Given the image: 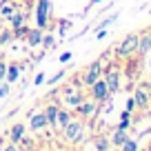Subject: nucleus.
I'll return each mask as SVG.
<instances>
[{
    "mask_svg": "<svg viewBox=\"0 0 151 151\" xmlns=\"http://www.w3.org/2000/svg\"><path fill=\"white\" fill-rule=\"evenodd\" d=\"M138 38H140V33H127V36L118 42V47H116V56H118L120 60H124V58H129L131 53H136Z\"/></svg>",
    "mask_w": 151,
    "mask_h": 151,
    "instance_id": "1",
    "label": "nucleus"
},
{
    "mask_svg": "<svg viewBox=\"0 0 151 151\" xmlns=\"http://www.w3.org/2000/svg\"><path fill=\"white\" fill-rule=\"evenodd\" d=\"M24 40H27L29 47H40V42H42V29H27V33H24Z\"/></svg>",
    "mask_w": 151,
    "mask_h": 151,
    "instance_id": "12",
    "label": "nucleus"
},
{
    "mask_svg": "<svg viewBox=\"0 0 151 151\" xmlns=\"http://www.w3.org/2000/svg\"><path fill=\"white\" fill-rule=\"evenodd\" d=\"M138 142H140L138 138H129V140L120 147V151H140V145H138Z\"/></svg>",
    "mask_w": 151,
    "mask_h": 151,
    "instance_id": "22",
    "label": "nucleus"
},
{
    "mask_svg": "<svg viewBox=\"0 0 151 151\" xmlns=\"http://www.w3.org/2000/svg\"><path fill=\"white\" fill-rule=\"evenodd\" d=\"M40 45H42L45 49H51L53 45H56V38H53L51 33H49V36H42V42H40Z\"/></svg>",
    "mask_w": 151,
    "mask_h": 151,
    "instance_id": "25",
    "label": "nucleus"
},
{
    "mask_svg": "<svg viewBox=\"0 0 151 151\" xmlns=\"http://www.w3.org/2000/svg\"><path fill=\"white\" fill-rule=\"evenodd\" d=\"M98 2H100V0H89V5H98Z\"/></svg>",
    "mask_w": 151,
    "mask_h": 151,
    "instance_id": "32",
    "label": "nucleus"
},
{
    "mask_svg": "<svg viewBox=\"0 0 151 151\" xmlns=\"http://www.w3.org/2000/svg\"><path fill=\"white\" fill-rule=\"evenodd\" d=\"M98 78H102V58H100V60H93L85 69V73L80 76V85L82 87H91Z\"/></svg>",
    "mask_w": 151,
    "mask_h": 151,
    "instance_id": "3",
    "label": "nucleus"
},
{
    "mask_svg": "<svg viewBox=\"0 0 151 151\" xmlns=\"http://www.w3.org/2000/svg\"><path fill=\"white\" fill-rule=\"evenodd\" d=\"M2 151H20V147L16 145V142H9V145H7L5 149H2Z\"/></svg>",
    "mask_w": 151,
    "mask_h": 151,
    "instance_id": "30",
    "label": "nucleus"
},
{
    "mask_svg": "<svg viewBox=\"0 0 151 151\" xmlns=\"http://www.w3.org/2000/svg\"><path fill=\"white\" fill-rule=\"evenodd\" d=\"M133 100H136V107L138 109H149V104H151V91L147 89L145 85H140L136 91H133Z\"/></svg>",
    "mask_w": 151,
    "mask_h": 151,
    "instance_id": "8",
    "label": "nucleus"
},
{
    "mask_svg": "<svg viewBox=\"0 0 151 151\" xmlns=\"http://www.w3.org/2000/svg\"><path fill=\"white\" fill-rule=\"evenodd\" d=\"M102 80L107 82L109 93H118V89H120V71L118 69H107L102 73Z\"/></svg>",
    "mask_w": 151,
    "mask_h": 151,
    "instance_id": "7",
    "label": "nucleus"
},
{
    "mask_svg": "<svg viewBox=\"0 0 151 151\" xmlns=\"http://www.w3.org/2000/svg\"><path fill=\"white\" fill-rule=\"evenodd\" d=\"M24 133H27V127H24L22 122H16L14 127L9 129V142H16V145H20L24 138Z\"/></svg>",
    "mask_w": 151,
    "mask_h": 151,
    "instance_id": "13",
    "label": "nucleus"
},
{
    "mask_svg": "<svg viewBox=\"0 0 151 151\" xmlns=\"http://www.w3.org/2000/svg\"><path fill=\"white\" fill-rule=\"evenodd\" d=\"M42 82H45V73H38L36 78H33V85H36V87H38V85H42Z\"/></svg>",
    "mask_w": 151,
    "mask_h": 151,
    "instance_id": "31",
    "label": "nucleus"
},
{
    "mask_svg": "<svg viewBox=\"0 0 151 151\" xmlns=\"http://www.w3.org/2000/svg\"><path fill=\"white\" fill-rule=\"evenodd\" d=\"M116 20H118V14H111L109 18H104L102 22H98V24H96V27H93V31H102V29H107L109 24H113Z\"/></svg>",
    "mask_w": 151,
    "mask_h": 151,
    "instance_id": "21",
    "label": "nucleus"
},
{
    "mask_svg": "<svg viewBox=\"0 0 151 151\" xmlns=\"http://www.w3.org/2000/svg\"><path fill=\"white\" fill-rule=\"evenodd\" d=\"M0 47H2V45H0Z\"/></svg>",
    "mask_w": 151,
    "mask_h": 151,
    "instance_id": "34",
    "label": "nucleus"
},
{
    "mask_svg": "<svg viewBox=\"0 0 151 151\" xmlns=\"http://www.w3.org/2000/svg\"><path fill=\"white\" fill-rule=\"evenodd\" d=\"M5 73H7V62H5V60H0V82L5 80Z\"/></svg>",
    "mask_w": 151,
    "mask_h": 151,
    "instance_id": "29",
    "label": "nucleus"
},
{
    "mask_svg": "<svg viewBox=\"0 0 151 151\" xmlns=\"http://www.w3.org/2000/svg\"><path fill=\"white\" fill-rule=\"evenodd\" d=\"M71 118H73V111H71V109H58V129H62Z\"/></svg>",
    "mask_w": 151,
    "mask_h": 151,
    "instance_id": "19",
    "label": "nucleus"
},
{
    "mask_svg": "<svg viewBox=\"0 0 151 151\" xmlns=\"http://www.w3.org/2000/svg\"><path fill=\"white\" fill-rule=\"evenodd\" d=\"M11 93V85L9 82H0V100H5Z\"/></svg>",
    "mask_w": 151,
    "mask_h": 151,
    "instance_id": "24",
    "label": "nucleus"
},
{
    "mask_svg": "<svg viewBox=\"0 0 151 151\" xmlns=\"http://www.w3.org/2000/svg\"><path fill=\"white\" fill-rule=\"evenodd\" d=\"M20 80V65L18 62H11V65H7V73H5V82H9V85H14V82Z\"/></svg>",
    "mask_w": 151,
    "mask_h": 151,
    "instance_id": "17",
    "label": "nucleus"
},
{
    "mask_svg": "<svg viewBox=\"0 0 151 151\" xmlns=\"http://www.w3.org/2000/svg\"><path fill=\"white\" fill-rule=\"evenodd\" d=\"M11 38H14V31H2L0 33V45H7Z\"/></svg>",
    "mask_w": 151,
    "mask_h": 151,
    "instance_id": "26",
    "label": "nucleus"
},
{
    "mask_svg": "<svg viewBox=\"0 0 151 151\" xmlns=\"http://www.w3.org/2000/svg\"><path fill=\"white\" fill-rule=\"evenodd\" d=\"M82 100H87V96L82 93L80 89H71L67 96H62V102L67 104V109H76L78 104L82 102Z\"/></svg>",
    "mask_w": 151,
    "mask_h": 151,
    "instance_id": "10",
    "label": "nucleus"
},
{
    "mask_svg": "<svg viewBox=\"0 0 151 151\" xmlns=\"http://www.w3.org/2000/svg\"><path fill=\"white\" fill-rule=\"evenodd\" d=\"M91 142H93V147H96L98 151H107L109 145H111V138H109V136H96Z\"/></svg>",
    "mask_w": 151,
    "mask_h": 151,
    "instance_id": "20",
    "label": "nucleus"
},
{
    "mask_svg": "<svg viewBox=\"0 0 151 151\" xmlns=\"http://www.w3.org/2000/svg\"><path fill=\"white\" fill-rule=\"evenodd\" d=\"M145 151H151V145H149V147H147V149H145Z\"/></svg>",
    "mask_w": 151,
    "mask_h": 151,
    "instance_id": "33",
    "label": "nucleus"
},
{
    "mask_svg": "<svg viewBox=\"0 0 151 151\" xmlns=\"http://www.w3.org/2000/svg\"><path fill=\"white\" fill-rule=\"evenodd\" d=\"M129 138H131V136H129V131H127V129H118V127H116V131L111 133V145L120 149V147H122L124 142L129 140Z\"/></svg>",
    "mask_w": 151,
    "mask_h": 151,
    "instance_id": "16",
    "label": "nucleus"
},
{
    "mask_svg": "<svg viewBox=\"0 0 151 151\" xmlns=\"http://www.w3.org/2000/svg\"><path fill=\"white\" fill-rule=\"evenodd\" d=\"M58 104H47V107H45V116H47V122H49V127L51 129H58Z\"/></svg>",
    "mask_w": 151,
    "mask_h": 151,
    "instance_id": "14",
    "label": "nucleus"
},
{
    "mask_svg": "<svg viewBox=\"0 0 151 151\" xmlns=\"http://www.w3.org/2000/svg\"><path fill=\"white\" fill-rule=\"evenodd\" d=\"M49 122H47V116H45V111H38V113H31V118H29V129H31L33 133L42 131V129H47Z\"/></svg>",
    "mask_w": 151,
    "mask_h": 151,
    "instance_id": "9",
    "label": "nucleus"
},
{
    "mask_svg": "<svg viewBox=\"0 0 151 151\" xmlns=\"http://www.w3.org/2000/svg\"><path fill=\"white\" fill-rule=\"evenodd\" d=\"M76 113H78L80 118H85V120L96 118V113H98V102H96V100H91V98L82 100V102L76 107Z\"/></svg>",
    "mask_w": 151,
    "mask_h": 151,
    "instance_id": "6",
    "label": "nucleus"
},
{
    "mask_svg": "<svg viewBox=\"0 0 151 151\" xmlns=\"http://www.w3.org/2000/svg\"><path fill=\"white\" fill-rule=\"evenodd\" d=\"M65 73H67V69H60V71H58L56 76H53V78H49V80H47V85H49V87H53L56 82H60L62 78H65Z\"/></svg>",
    "mask_w": 151,
    "mask_h": 151,
    "instance_id": "23",
    "label": "nucleus"
},
{
    "mask_svg": "<svg viewBox=\"0 0 151 151\" xmlns=\"http://www.w3.org/2000/svg\"><path fill=\"white\" fill-rule=\"evenodd\" d=\"M49 9H51V0H36V9H33V20H36V27H38V29H47Z\"/></svg>",
    "mask_w": 151,
    "mask_h": 151,
    "instance_id": "4",
    "label": "nucleus"
},
{
    "mask_svg": "<svg viewBox=\"0 0 151 151\" xmlns=\"http://www.w3.org/2000/svg\"><path fill=\"white\" fill-rule=\"evenodd\" d=\"M27 18H29V9H16V14L11 16V27H14V31L20 29V27H24Z\"/></svg>",
    "mask_w": 151,
    "mask_h": 151,
    "instance_id": "15",
    "label": "nucleus"
},
{
    "mask_svg": "<svg viewBox=\"0 0 151 151\" xmlns=\"http://www.w3.org/2000/svg\"><path fill=\"white\" fill-rule=\"evenodd\" d=\"M71 56H73V53H71V51H65V53H62L60 58H58V62H60V65H67V62L71 60Z\"/></svg>",
    "mask_w": 151,
    "mask_h": 151,
    "instance_id": "28",
    "label": "nucleus"
},
{
    "mask_svg": "<svg viewBox=\"0 0 151 151\" xmlns=\"http://www.w3.org/2000/svg\"><path fill=\"white\" fill-rule=\"evenodd\" d=\"M124 109L133 113V109H136V100H133V96H127V102H124Z\"/></svg>",
    "mask_w": 151,
    "mask_h": 151,
    "instance_id": "27",
    "label": "nucleus"
},
{
    "mask_svg": "<svg viewBox=\"0 0 151 151\" xmlns=\"http://www.w3.org/2000/svg\"><path fill=\"white\" fill-rule=\"evenodd\" d=\"M87 89H89V98H91V100H96L98 104L107 102L109 96H111V93H109V89H107V82H104L102 78H98V80H96L91 87H87Z\"/></svg>",
    "mask_w": 151,
    "mask_h": 151,
    "instance_id": "5",
    "label": "nucleus"
},
{
    "mask_svg": "<svg viewBox=\"0 0 151 151\" xmlns=\"http://www.w3.org/2000/svg\"><path fill=\"white\" fill-rule=\"evenodd\" d=\"M62 131H65V140L71 142V145H76V142H80L82 136H85V124H82L80 120L71 118L69 122L62 127Z\"/></svg>",
    "mask_w": 151,
    "mask_h": 151,
    "instance_id": "2",
    "label": "nucleus"
},
{
    "mask_svg": "<svg viewBox=\"0 0 151 151\" xmlns=\"http://www.w3.org/2000/svg\"><path fill=\"white\" fill-rule=\"evenodd\" d=\"M20 5H16L14 0H5L2 5H0V18H11V16L16 14V9H18Z\"/></svg>",
    "mask_w": 151,
    "mask_h": 151,
    "instance_id": "18",
    "label": "nucleus"
},
{
    "mask_svg": "<svg viewBox=\"0 0 151 151\" xmlns=\"http://www.w3.org/2000/svg\"><path fill=\"white\" fill-rule=\"evenodd\" d=\"M149 51H151V31H145V33H140V38H138L136 53H140V56H147Z\"/></svg>",
    "mask_w": 151,
    "mask_h": 151,
    "instance_id": "11",
    "label": "nucleus"
}]
</instances>
